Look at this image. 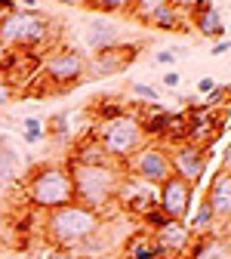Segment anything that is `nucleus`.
Instances as JSON below:
<instances>
[{"label": "nucleus", "instance_id": "nucleus-2", "mask_svg": "<svg viewBox=\"0 0 231 259\" xmlns=\"http://www.w3.org/2000/svg\"><path fill=\"white\" fill-rule=\"evenodd\" d=\"M102 229V216L74 204H65L53 213H43V238L53 250H77L89 235Z\"/></svg>", "mask_w": 231, "mask_h": 259}, {"label": "nucleus", "instance_id": "nucleus-30", "mask_svg": "<svg viewBox=\"0 0 231 259\" xmlns=\"http://www.w3.org/2000/svg\"><path fill=\"white\" fill-rule=\"evenodd\" d=\"M47 259H80L77 253H71V250H50L47 253Z\"/></svg>", "mask_w": 231, "mask_h": 259}, {"label": "nucleus", "instance_id": "nucleus-33", "mask_svg": "<svg viewBox=\"0 0 231 259\" xmlns=\"http://www.w3.org/2000/svg\"><path fill=\"white\" fill-rule=\"evenodd\" d=\"M222 170H225V173H231V142L225 145V154H222Z\"/></svg>", "mask_w": 231, "mask_h": 259}, {"label": "nucleus", "instance_id": "nucleus-25", "mask_svg": "<svg viewBox=\"0 0 231 259\" xmlns=\"http://www.w3.org/2000/svg\"><path fill=\"white\" fill-rule=\"evenodd\" d=\"M129 93L139 96V99H145V102H151V105H157V99H160L157 87H151V83H133V87H129Z\"/></svg>", "mask_w": 231, "mask_h": 259}, {"label": "nucleus", "instance_id": "nucleus-12", "mask_svg": "<svg viewBox=\"0 0 231 259\" xmlns=\"http://www.w3.org/2000/svg\"><path fill=\"white\" fill-rule=\"evenodd\" d=\"M114 204H120L126 213H136L142 219L151 207H157V188L142 182V179H136V176H129V173H123V182L117 188Z\"/></svg>", "mask_w": 231, "mask_h": 259}, {"label": "nucleus", "instance_id": "nucleus-18", "mask_svg": "<svg viewBox=\"0 0 231 259\" xmlns=\"http://www.w3.org/2000/svg\"><path fill=\"white\" fill-rule=\"evenodd\" d=\"M68 164H83V167H108V164H114V160L105 154V148L99 145V139L96 136H86V139H80L77 142V148L71 151V160Z\"/></svg>", "mask_w": 231, "mask_h": 259}, {"label": "nucleus", "instance_id": "nucleus-23", "mask_svg": "<svg viewBox=\"0 0 231 259\" xmlns=\"http://www.w3.org/2000/svg\"><path fill=\"white\" fill-rule=\"evenodd\" d=\"M22 136H25L28 145H37L43 139V120L40 117H25L22 120Z\"/></svg>", "mask_w": 231, "mask_h": 259}, {"label": "nucleus", "instance_id": "nucleus-9", "mask_svg": "<svg viewBox=\"0 0 231 259\" xmlns=\"http://www.w3.org/2000/svg\"><path fill=\"white\" fill-rule=\"evenodd\" d=\"M167 151H170L173 176L185 179L191 188L204 179V173H207V157H210V151H207L204 145H197V142H188V139H185V142L170 145Z\"/></svg>", "mask_w": 231, "mask_h": 259}, {"label": "nucleus", "instance_id": "nucleus-6", "mask_svg": "<svg viewBox=\"0 0 231 259\" xmlns=\"http://www.w3.org/2000/svg\"><path fill=\"white\" fill-rule=\"evenodd\" d=\"M40 77L56 90V93H65L77 83L86 80V53L74 50V47H56L43 56V65H40Z\"/></svg>", "mask_w": 231, "mask_h": 259}, {"label": "nucleus", "instance_id": "nucleus-21", "mask_svg": "<svg viewBox=\"0 0 231 259\" xmlns=\"http://www.w3.org/2000/svg\"><path fill=\"white\" fill-rule=\"evenodd\" d=\"M19 154L7 145V148H0V179H13L16 173H19Z\"/></svg>", "mask_w": 231, "mask_h": 259}, {"label": "nucleus", "instance_id": "nucleus-28", "mask_svg": "<svg viewBox=\"0 0 231 259\" xmlns=\"http://www.w3.org/2000/svg\"><path fill=\"white\" fill-rule=\"evenodd\" d=\"M160 80H163V87H170V90H176V87L182 83V74H179V71H167V74H163Z\"/></svg>", "mask_w": 231, "mask_h": 259}, {"label": "nucleus", "instance_id": "nucleus-10", "mask_svg": "<svg viewBox=\"0 0 231 259\" xmlns=\"http://www.w3.org/2000/svg\"><path fill=\"white\" fill-rule=\"evenodd\" d=\"M191 198H194V188L179 179V176H170L157 188V207L167 219H176V222H185L188 219V210H191Z\"/></svg>", "mask_w": 231, "mask_h": 259}, {"label": "nucleus", "instance_id": "nucleus-31", "mask_svg": "<svg viewBox=\"0 0 231 259\" xmlns=\"http://www.w3.org/2000/svg\"><path fill=\"white\" fill-rule=\"evenodd\" d=\"M228 50H231V40H216L213 50H210V56H222V53H228Z\"/></svg>", "mask_w": 231, "mask_h": 259}, {"label": "nucleus", "instance_id": "nucleus-29", "mask_svg": "<svg viewBox=\"0 0 231 259\" xmlns=\"http://www.w3.org/2000/svg\"><path fill=\"white\" fill-rule=\"evenodd\" d=\"M216 90V80L213 77H201V80H197V93H204V96H210Z\"/></svg>", "mask_w": 231, "mask_h": 259}, {"label": "nucleus", "instance_id": "nucleus-20", "mask_svg": "<svg viewBox=\"0 0 231 259\" xmlns=\"http://www.w3.org/2000/svg\"><path fill=\"white\" fill-rule=\"evenodd\" d=\"M185 225H188V232H191L194 238L210 235V232L216 229V216H213V210H210V204H207L204 198H201V204H197L194 216H191V219H185Z\"/></svg>", "mask_w": 231, "mask_h": 259}, {"label": "nucleus", "instance_id": "nucleus-24", "mask_svg": "<svg viewBox=\"0 0 231 259\" xmlns=\"http://www.w3.org/2000/svg\"><path fill=\"white\" fill-rule=\"evenodd\" d=\"M167 222H170V219L160 213V207H151V210H148V213L142 216V232L154 235V232H157V229H163V225H167Z\"/></svg>", "mask_w": 231, "mask_h": 259}, {"label": "nucleus", "instance_id": "nucleus-15", "mask_svg": "<svg viewBox=\"0 0 231 259\" xmlns=\"http://www.w3.org/2000/svg\"><path fill=\"white\" fill-rule=\"evenodd\" d=\"M188 25H194V31L201 37H207V40H222L225 37V28H228L225 16L213 4H191V22Z\"/></svg>", "mask_w": 231, "mask_h": 259}, {"label": "nucleus", "instance_id": "nucleus-32", "mask_svg": "<svg viewBox=\"0 0 231 259\" xmlns=\"http://www.w3.org/2000/svg\"><path fill=\"white\" fill-rule=\"evenodd\" d=\"M222 96H225V87H216V90L207 96V108H210V105H216V102H222Z\"/></svg>", "mask_w": 231, "mask_h": 259}, {"label": "nucleus", "instance_id": "nucleus-13", "mask_svg": "<svg viewBox=\"0 0 231 259\" xmlns=\"http://www.w3.org/2000/svg\"><path fill=\"white\" fill-rule=\"evenodd\" d=\"M151 238H154V244H157L160 259H185L188 250H191V241H194V235L188 232V225H185V222H176V219H170V222L163 225V229H157Z\"/></svg>", "mask_w": 231, "mask_h": 259}, {"label": "nucleus", "instance_id": "nucleus-14", "mask_svg": "<svg viewBox=\"0 0 231 259\" xmlns=\"http://www.w3.org/2000/svg\"><path fill=\"white\" fill-rule=\"evenodd\" d=\"M204 201L210 204L216 222H231V173H225V170L213 173Z\"/></svg>", "mask_w": 231, "mask_h": 259}, {"label": "nucleus", "instance_id": "nucleus-1", "mask_svg": "<svg viewBox=\"0 0 231 259\" xmlns=\"http://www.w3.org/2000/svg\"><path fill=\"white\" fill-rule=\"evenodd\" d=\"M59 40V25L56 19H50L40 10H22L16 7L4 22H0V50H28L37 53L40 59L50 53V47H56Z\"/></svg>", "mask_w": 231, "mask_h": 259}, {"label": "nucleus", "instance_id": "nucleus-27", "mask_svg": "<svg viewBox=\"0 0 231 259\" xmlns=\"http://www.w3.org/2000/svg\"><path fill=\"white\" fill-rule=\"evenodd\" d=\"M16 96H19V90H16V87H13L4 74H0V108H7V105L16 99Z\"/></svg>", "mask_w": 231, "mask_h": 259}, {"label": "nucleus", "instance_id": "nucleus-3", "mask_svg": "<svg viewBox=\"0 0 231 259\" xmlns=\"http://www.w3.org/2000/svg\"><path fill=\"white\" fill-rule=\"evenodd\" d=\"M71 182H74V201L93 213L102 216L117 198V188L123 182V167L108 164V167H83V164H68Z\"/></svg>", "mask_w": 231, "mask_h": 259}, {"label": "nucleus", "instance_id": "nucleus-19", "mask_svg": "<svg viewBox=\"0 0 231 259\" xmlns=\"http://www.w3.org/2000/svg\"><path fill=\"white\" fill-rule=\"evenodd\" d=\"M123 259H160L157 253V244L148 232H136L129 235L126 244H123Z\"/></svg>", "mask_w": 231, "mask_h": 259}, {"label": "nucleus", "instance_id": "nucleus-8", "mask_svg": "<svg viewBox=\"0 0 231 259\" xmlns=\"http://www.w3.org/2000/svg\"><path fill=\"white\" fill-rule=\"evenodd\" d=\"M126 16H133L139 25L157 28V31H185L188 19L179 13L176 4L167 0H142V4H126Z\"/></svg>", "mask_w": 231, "mask_h": 259}, {"label": "nucleus", "instance_id": "nucleus-17", "mask_svg": "<svg viewBox=\"0 0 231 259\" xmlns=\"http://www.w3.org/2000/svg\"><path fill=\"white\" fill-rule=\"evenodd\" d=\"M185 259H231V238H222L216 232L201 235L191 241V250Z\"/></svg>", "mask_w": 231, "mask_h": 259}, {"label": "nucleus", "instance_id": "nucleus-22", "mask_svg": "<svg viewBox=\"0 0 231 259\" xmlns=\"http://www.w3.org/2000/svg\"><path fill=\"white\" fill-rule=\"evenodd\" d=\"M86 10H93L105 19V16H114V13H126V4L123 0H89Z\"/></svg>", "mask_w": 231, "mask_h": 259}, {"label": "nucleus", "instance_id": "nucleus-26", "mask_svg": "<svg viewBox=\"0 0 231 259\" xmlns=\"http://www.w3.org/2000/svg\"><path fill=\"white\" fill-rule=\"evenodd\" d=\"M179 56H188V50H157V53L151 56V62H154V65H176Z\"/></svg>", "mask_w": 231, "mask_h": 259}, {"label": "nucleus", "instance_id": "nucleus-16", "mask_svg": "<svg viewBox=\"0 0 231 259\" xmlns=\"http://www.w3.org/2000/svg\"><path fill=\"white\" fill-rule=\"evenodd\" d=\"M83 40H86V47H89V56H96V53H105V50H111V47H120V44H123V34H120V28L111 25L108 19H93V22L86 25Z\"/></svg>", "mask_w": 231, "mask_h": 259}, {"label": "nucleus", "instance_id": "nucleus-7", "mask_svg": "<svg viewBox=\"0 0 231 259\" xmlns=\"http://www.w3.org/2000/svg\"><path fill=\"white\" fill-rule=\"evenodd\" d=\"M123 173H129V176H136V179H142V182L160 188L163 182L173 176L167 145H160V142H145V145L123 164Z\"/></svg>", "mask_w": 231, "mask_h": 259}, {"label": "nucleus", "instance_id": "nucleus-11", "mask_svg": "<svg viewBox=\"0 0 231 259\" xmlns=\"http://www.w3.org/2000/svg\"><path fill=\"white\" fill-rule=\"evenodd\" d=\"M136 53H139V44H120V47H111V50H105V53L86 56V80H99V77L120 74L126 65L136 59Z\"/></svg>", "mask_w": 231, "mask_h": 259}, {"label": "nucleus", "instance_id": "nucleus-4", "mask_svg": "<svg viewBox=\"0 0 231 259\" xmlns=\"http://www.w3.org/2000/svg\"><path fill=\"white\" fill-rule=\"evenodd\" d=\"M25 198L40 213H53L65 204H74V182L68 164H43L31 170V176L25 179Z\"/></svg>", "mask_w": 231, "mask_h": 259}, {"label": "nucleus", "instance_id": "nucleus-5", "mask_svg": "<svg viewBox=\"0 0 231 259\" xmlns=\"http://www.w3.org/2000/svg\"><path fill=\"white\" fill-rule=\"evenodd\" d=\"M93 136L99 139V145L105 148V154L114 160L117 167H123L129 157H133L142 145H145V130H142V120L136 114L123 111L120 117L114 120H105L93 130Z\"/></svg>", "mask_w": 231, "mask_h": 259}]
</instances>
